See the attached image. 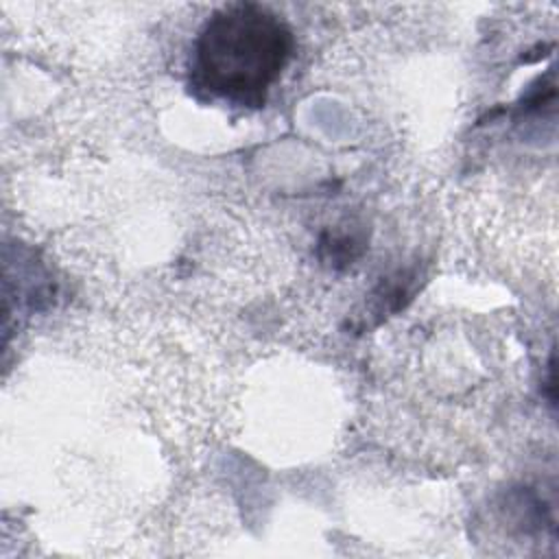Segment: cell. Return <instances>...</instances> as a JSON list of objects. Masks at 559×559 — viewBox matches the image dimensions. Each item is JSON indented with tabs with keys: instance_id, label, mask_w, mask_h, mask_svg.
Here are the masks:
<instances>
[{
	"instance_id": "obj_1",
	"label": "cell",
	"mask_w": 559,
	"mask_h": 559,
	"mask_svg": "<svg viewBox=\"0 0 559 559\" xmlns=\"http://www.w3.org/2000/svg\"><path fill=\"white\" fill-rule=\"evenodd\" d=\"M290 55L284 24L255 4L218 11L197 44V66L210 90L231 98H260Z\"/></svg>"
}]
</instances>
